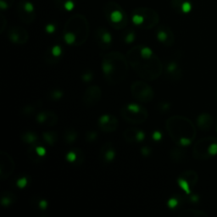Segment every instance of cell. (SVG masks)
Returning a JSON list of instances; mask_svg holds the SVG:
<instances>
[{
	"label": "cell",
	"instance_id": "obj_1",
	"mask_svg": "<svg viewBox=\"0 0 217 217\" xmlns=\"http://www.w3.org/2000/svg\"><path fill=\"white\" fill-rule=\"evenodd\" d=\"M127 58L131 68L139 77L145 81H155L160 76L163 66L160 59L151 48L137 45L129 49Z\"/></svg>",
	"mask_w": 217,
	"mask_h": 217
},
{
	"label": "cell",
	"instance_id": "obj_2",
	"mask_svg": "<svg viewBox=\"0 0 217 217\" xmlns=\"http://www.w3.org/2000/svg\"><path fill=\"white\" fill-rule=\"evenodd\" d=\"M128 60L122 53L113 51L107 53L102 59V70L107 82L117 85L124 82L128 73Z\"/></svg>",
	"mask_w": 217,
	"mask_h": 217
},
{
	"label": "cell",
	"instance_id": "obj_3",
	"mask_svg": "<svg viewBox=\"0 0 217 217\" xmlns=\"http://www.w3.org/2000/svg\"><path fill=\"white\" fill-rule=\"evenodd\" d=\"M89 22L86 16L75 14L66 21L63 29V38L67 44L75 47L83 45L89 37Z\"/></svg>",
	"mask_w": 217,
	"mask_h": 217
},
{
	"label": "cell",
	"instance_id": "obj_4",
	"mask_svg": "<svg viewBox=\"0 0 217 217\" xmlns=\"http://www.w3.org/2000/svg\"><path fill=\"white\" fill-rule=\"evenodd\" d=\"M103 14L111 27L121 30L127 27L129 21L124 9L115 1H109L103 6Z\"/></svg>",
	"mask_w": 217,
	"mask_h": 217
},
{
	"label": "cell",
	"instance_id": "obj_5",
	"mask_svg": "<svg viewBox=\"0 0 217 217\" xmlns=\"http://www.w3.org/2000/svg\"><path fill=\"white\" fill-rule=\"evenodd\" d=\"M132 23L140 29L148 30L155 27L159 22L158 12L148 7H139L131 12Z\"/></svg>",
	"mask_w": 217,
	"mask_h": 217
},
{
	"label": "cell",
	"instance_id": "obj_6",
	"mask_svg": "<svg viewBox=\"0 0 217 217\" xmlns=\"http://www.w3.org/2000/svg\"><path fill=\"white\" fill-rule=\"evenodd\" d=\"M121 115L124 121L132 124L143 123L148 116V111L138 103H128L122 107Z\"/></svg>",
	"mask_w": 217,
	"mask_h": 217
},
{
	"label": "cell",
	"instance_id": "obj_7",
	"mask_svg": "<svg viewBox=\"0 0 217 217\" xmlns=\"http://www.w3.org/2000/svg\"><path fill=\"white\" fill-rule=\"evenodd\" d=\"M131 93L135 99L141 103H150L155 98V92L146 82L137 81L131 84Z\"/></svg>",
	"mask_w": 217,
	"mask_h": 217
},
{
	"label": "cell",
	"instance_id": "obj_8",
	"mask_svg": "<svg viewBox=\"0 0 217 217\" xmlns=\"http://www.w3.org/2000/svg\"><path fill=\"white\" fill-rule=\"evenodd\" d=\"M16 11L19 19L25 24H31L37 17L35 6L27 0L20 1L17 4Z\"/></svg>",
	"mask_w": 217,
	"mask_h": 217
},
{
	"label": "cell",
	"instance_id": "obj_9",
	"mask_svg": "<svg viewBox=\"0 0 217 217\" xmlns=\"http://www.w3.org/2000/svg\"><path fill=\"white\" fill-rule=\"evenodd\" d=\"M14 170V161L8 153L0 152V178L5 180L12 175Z\"/></svg>",
	"mask_w": 217,
	"mask_h": 217
},
{
	"label": "cell",
	"instance_id": "obj_10",
	"mask_svg": "<svg viewBox=\"0 0 217 217\" xmlns=\"http://www.w3.org/2000/svg\"><path fill=\"white\" fill-rule=\"evenodd\" d=\"M102 98V90L98 86L93 85L87 87L83 94V103L87 107H93L99 103Z\"/></svg>",
	"mask_w": 217,
	"mask_h": 217
},
{
	"label": "cell",
	"instance_id": "obj_11",
	"mask_svg": "<svg viewBox=\"0 0 217 217\" xmlns=\"http://www.w3.org/2000/svg\"><path fill=\"white\" fill-rule=\"evenodd\" d=\"M8 38L11 42L17 45L26 44L29 39V34L25 28L14 26L8 30Z\"/></svg>",
	"mask_w": 217,
	"mask_h": 217
},
{
	"label": "cell",
	"instance_id": "obj_12",
	"mask_svg": "<svg viewBox=\"0 0 217 217\" xmlns=\"http://www.w3.org/2000/svg\"><path fill=\"white\" fill-rule=\"evenodd\" d=\"M94 38L97 45L102 49H108L112 44V36L111 32L104 27H98L95 31Z\"/></svg>",
	"mask_w": 217,
	"mask_h": 217
},
{
	"label": "cell",
	"instance_id": "obj_13",
	"mask_svg": "<svg viewBox=\"0 0 217 217\" xmlns=\"http://www.w3.org/2000/svg\"><path fill=\"white\" fill-rule=\"evenodd\" d=\"M98 127L103 132H113L119 126L117 118L112 115H103L98 119Z\"/></svg>",
	"mask_w": 217,
	"mask_h": 217
},
{
	"label": "cell",
	"instance_id": "obj_14",
	"mask_svg": "<svg viewBox=\"0 0 217 217\" xmlns=\"http://www.w3.org/2000/svg\"><path fill=\"white\" fill-rule=\"evenodd\" d=\"M156 38L165 46H171L174 42V35L167 26H160L156 29Z\"/></svg>",
	"mask_w": 217,
	"mask_h": 217
},
{
	"label": "cell",
	"instance_id": "obj_15",
	"mask_svg": "<svg viewBox=\"0 0 217 217\" xmlns=\"http://www.w3.org/2000/svg\"><path fill=\"white\" fill-rule=\"evenodd\" d=\"M36 121L38 124L44 125L48 127H53L57 124L58 116L57 115L50 111H42L36 115Z\"/></svg>",
	"mask_w": 217,
	"mask_h": 217
},
{
	"label": "cell",
	"instance_id": "obj_16",
	"mask_svg": "<svg viewBox=\"0 0 217 217\" xmlns=\"http://www.w3.org/2000/svg\"><path fill=\"white\" fill-rule=\"evenodd\" d=\"M123 138L129 143H140L145 139V133L138 128H128L124 131Z\"/></svg>",
	"mask_w": 217,
	"mask_h": 217
},
{
	"label": "cell",
	"instance_id": "obj_17",
	"mask_svg": "<svg viewBox=\"0 0 217 217\" xmlns=\"http://www.w3.org/2000/svg\"><path fill=\"white\" fill-rule=\"evenodd\" d=\"M28 157L31 159L32 161L39 162L41 161L42 159H43L47 155V150L42 145L36 143L35 144L31 145L27 152Z\"/></svg>",
	"mask_w": 217,
	"mask_h": 217
},
{
	"label": "cell",
	"instance_id": "obj_18",
	"mask_svg": "<svg viewBox=\"0 0 217 217\" xmlns=\"http://www.w3.org/2000/svg\"><path fill=\"white\" fill-rule=\"evenodd\" d=\"M115 155H116V152L113 144L111 142H106L101 148V151H100V156L102 158V160L104 163L110 164L114 161Z\"/></svg>",
	"mask_w": 217,
	"mask_h": 217
},
{
	"label": "cell",
	"instance_id": "obj_19",
	"mask_svg": "<svg viewBox=\"0 0 217 217\" xmlns=\"http://www.w3.org/2000/svg\"><path fill=\"white\" fill-rule=\"evenodd\" d=\"M62 47L59 45H54L47 50V53L45 54V59L48 63L54 64V63L59 62V60L62 57Z\"/></svg>",
	"mask_w": 217,
	"mask_h": 217
},
{
	"label": "cell",
	"instance_id": "obj_20",
	"mask_svg": "<svg viewBox=\"0 0 217 217\" xmlns=\"http://www.w3.org/2000/svg\"><path fill=\"white\" fill-rule=\"evenodd\" d=\"M66 160L75 166H80L84 162V154L79 148L70 150L66 155Z\"/></svg>",
	"mask_w": 217,
	"mask_h": 217
},
{
	"label": "cell",
	"instance_id": "obj_21",
	"mask_svg": "<svg viewBox=\"0 0 217 217\" xmlns=\"http://www.w3.org/2000/svg\"><path fill=\"white\" fill-rule=\"evenodd\" d=\"M54 5L61 11L70 12L76 7V0H54Z\"/></svg>",
	"mask_w": 217,
	"mask_h": 217
},
{
	"label": "cell",
	"instance_id": "obj_22",
	"mask_svg": "<svg viewBox=\"0 0 217 217\" xmlns=\"http://www.w3.org/2000/svg\"><path fill=\"white\" fill-rule=\"evenodd\" d=\"M171 6L182 13H188L191 10V3L188 0H171Z\"/></svg>",
	"mask_w": 217,
	"mask_h": 217
},
{
	"label": "cell",
	"instance_id": "obj_23",
	"mask_svg": "<svg viewBox=\"0 0 217 217\" xmlns=\"http://www.w3.org/2000/svg\"><path fill=\"white\" fill-rule=\"evenodd\" d=\"M42 105V102H35V103H31V104H28L21 110V114L23 115L24 116L30 117L32 115H35V113L37 112L38 109L41 108Z\"/></svg>",
	"mask_w": 217,
	"mask_h": 217
},
{
	"label": "cell",
	"instance_id": "obj_24",
	"mask_svg": "<svg viewBox=\"0 0 217 217\" xmlns=\"http://www.w3.org/2000/svg\"><path fill=\"white\" fill-rule=\"evenodd\" d=\"M16 196L11 192H4L1 195V204L4 207H8L15 203L16 201Z\"/></svg>",
	"mask_w": 217,
	"mask_h": 217
},
{
	"label": "cell",
	"instance_id": "obj_25",
	"mask_svg": "<svg viewBox=\"0 0 217 217\" xmlns=\"http://www.w3.org/2000/svg\"><path fill=\"white\" fill-rule=\"evenodd\" d=\"M42 139L44 140L46 143H48L50 146H53L58 141V134L56 131H44L42 133Z\"/></svg>",
	"mask_w": 217,
	"mask_h": 217
},
{
	"label": "cell",
	"instance_id": "obj_26",
	"mask_svg": "<svg viewBox=\"0 0 217 217\" xmlns=\"http://www.w3.org/2000/svg\"><path fill=\"white\" fill-rule=\"evenodd\" d=\"M77 138V131L74 128H67L64 132V141L67 144H72Z\"/></svg>",
	"mask_w": 217,
	"mask_h": 217
},
{
	"label": "cell",
	"instance_id": "obj_27",
	"mask_svg": "<svg viewBox=\"0 0 217 217\" xmlns=\"http://www.w3.org/2000/svg\"><path fill=\"white\" fill-rule=\"evenodd\" d=\"M21 140L24 142L25 143L32 145L35 144L36 143H38V135L33 131H28L21 135Z\"/></svg>",
	"mask_w": 217,
	"mask_h": 217
},
{
	"label": "cell",
	"instance_id": "obj_28",
	"mask_svg": "<svg viewBox=\"0 0 217 217\" xmlns=\"http://www.w3.org/2000/svg\"><path fill=\"white\" fill-rule=\"evenodd\" d=\"M32 203H34V206H36L38 210H42V211L47 210L48 207V200L44 199V198H42V197H35V198H33Z\"/></svg>",
	"mask_w": 217,
	"mask_h": 217
},
{
	"label": "cell",
	"instance_id": "obj_29",
	"mask_svg": "<svg viewBox=\"0 0 217 217\" xmlns=\"http://www.w3.org/2000/svg\"><path fill=\"white\" fill-rule=\"evenodd\" d=\"M166 74L170 77H174V76H177L176 74L179 70V67H178V65L175 61H171V62L167 64V66L166 67Z\"/></svg>",
	"mask_w": 217,
	"mask_h": 217
},
{
	"label": "cell",
	"instance_id": "obj_30",
	"mask_svg": "<svg viewBox=\"0 0 217 217\" xmlns=\"http://www.w3.org/2000/svg\"><path fill=\"white\" fill-rule=\"evenodd\" d=\"M122 38H123V40H124L126 43H127V44L132 43L136 39V32H135L133 29L126 30L122 34Z\"/></svg>",
	"mask_w": 217,
	"mask_h": 217
},
{
	"label": "cell",
	"instance_id": "obj_31",
	"mask_svg": "<svg viewBox=\"0 0 217 217\" xmlns=\"http://www.w3.org/2000/svg\"><path fill=\"white\" fill-rule=\"evenodd\" d=\"M177 182H178V184L181 187V188L184 190L187 194H189L191 193L190 184L188 183V181L185 178V176H180L178 180H177Z\"/></svg>",
	"mask_w": 217,
	"mask_h": 217
},
{
	"label": "cell",
	"instance_id": "obj_32",
	"mask_svg": "<svg viewBox=\"0 0 217 217\" xmlns=\"http://www.w3.org/2000/svg\"><path fill=\"white\" fill-rule=\"evenodd\" d=\"M30 183V180H29V176H20L17 180H16V186L21 189H24L26 187L28 186V184Z\"/></svg>",
	"mask_w": 217,
	"mask_h": 217
},
{
	"label": "cell",
	"instance_id": "obj_33",
	"mask_svg": "<svg viewBox=\"0 0 217 217\" xmlns=\"http://www.w3.org/2000/svg\"><path fill=\"white\" fill-rule=\"evenodd\" d=\"M63 96H64V93L60 89L52 90L50 93H49V95H48L49 98L53 100V101H58L60 98H62Z\"/></svg>",
	"mask_w": 217,
	"mask_h": 217
},
{
	"label": "cell",
	"instance_id": "obj_34",
	"mask_svg": "<svg viewBox=\"0 0 217 217\" xmlns=\"http://www.w3.org/2000/svg\"><path fill=\"white\" fill-rule=\"evenodd\" d=\"M85 138H86V141L87 142V143H93V142L97 140V138H98V132L94 131H87L86 133Z\"/></svg>",
	"mask_w": 217,
	"mask_h": 217
},
{
	"label": "cell",
	"instance_id": "obj_35",
	"mask_svg": "<svg viewBox=\"0 0 217 217\" xmlns=\"http://www.w3.org/2000/svg\"><path fill=\"white\" fill-rule=\"evenodd\" d=\"M14 3V0H0V8L2 10H6L12 7Z\"/></svg>",
	"mask_w": 217,
	"mask_h": 217
},
{
	"label": "cell",
	"instance_id": "obj_36",
	"mask_svg": "<svg viewBox=\"0 0 217 217\" xmlns=\"http://www.w3.org/2000/svg\"><path fill=\"white\" fill-rule=\"evenodd\" d=\"M93 79V73L91 70H86L85 72L82 73V80L85 83L90 82Z\"/></svg>",
	"mask_w": 217,
	"mask_h": 217
},
{
	"label": "cell",
	"instance_id": "obj_37",
	"mask_svg": "<svg viewBox=\"0 0 217 217\" xmlns=\"http://www.w3.org/2000/svg\"><path fill=\"white\" fill-rule=\"evenodd\" d=\"M167 205H168V207H169L170 209H171V210H175L176 207L179 205V199H178V198H176V197H172V198H171V199L168 200Z\"/></svg>",
	"mask_w": 217,
	"mask_h": 217
},
{
	"label": "cell",
	"instance_id": "obj_38",
	"mask_svg": "<svg viewBox=\"0 0 217 217\" xmlns=\"http://www.w3.org/2000/svg\"><path fill=\"white\" fill-rule=\"evenodd\" d=\"M171 105L169 103L167 102H161L158 104V110L159 111H162V112H165V111H169Z\"/></svg>",
	"mask_w": 217,
	"mask_h": 217
},
{
	"label": "cell",
	"instance_id": "obj_39",
	"mask_svg": "<svg viewBox=\"0 0 217 217\" xmlns=\"http://www.w3.org/2000/svg\"><path fill=\"white\" fill-rule=\"evenodd\" d=\"M152 138L156 142L160 141L162 139V133L159 131H154V133L152 135Z\"/></svg>",
	"mask_w": 217,
	"mask_h": 217
},
{
	"label": "cell",
	"instance_id": "obj_40",
	"mask_svg": "<svg viewBox=\"0 0 217 217\" xmlns=\"http://www.w3.org/2000/svg\"><path fill=\"white\" fill-rule=\"evenodd\" d=\"M209 154L212 155H215L217 154V143H213L210 146V148L208 149Z\"/></svg>",
	"mask_w": 217,
	"mask_h": 217
},
{
	"label": "cell",
	"instance_id": "obj_41",
	"mask_svg": "<svg viewBox=\"0 0 217 217\" xmlns=\"http://www.w3.org/2000/svg\"><path fill=\"white\" fill-rule=\"evenodd\" d=\"M141 153L142 155L147 157V156H149L150 154H151V148H148V147H143V148H141Z\"/></svg>",
	"mask_w": 217,
	"mask_h": 217
},
{
	"label": "cell",
	"instance_id": "obj_42",
	"mask_svg": "<svg viewBox=\"0 0 217 217\" xmlns=\"http://www.w3.org/2000/svg\"><path fill=\"white\" fill-rule=\"evenodd\" d=\"M55 25L54 24H48L47 25V26H46V31H47L48 33H49V34L54 33V32L55 31Z\"/></svg>",
	"mask_w": 217,
	"mask_h": 217
},
{
	"label": "cell",
	"instance_id": "obj_43",
	"mask_svg": "<svg viewBox=\"0 0 217 217\" xmlns=\"http://www.w3.org/2000/svg\"><path fill=\"white\" fill-rule=\"evenodd\" d=\"M4 23H6V21H5V19H4V15L1 14V26H0V32H1V33H3L4 29H5V24H4Z\"/></svg>",
	"mask_w": 217,
	"mask_h": 217
}]
</instances>
